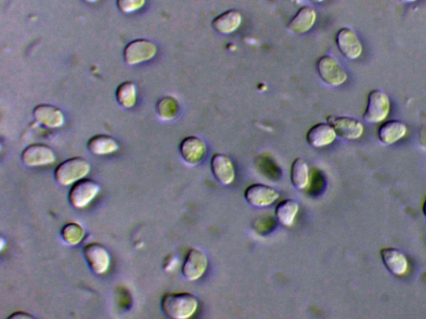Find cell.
I'll return each instance as SVG.
<instances>
[{
    "label": "cell",
    "instance_id": "1",
    "mask_svg": "<svg viewBox=\"0 0 426 319\" xmlns=\"http://www.w3.org/2000/svg\"><path fill=\"white\" fill-rule=\"evenodd\" d=\"M163 311L169 318L186 319L194 315L199 306V301L189 293H168L161 302Z\"/></svg>",
    "mask_w": 426,
    "mask_h": 319
},
{
    "label": "cell",
    "instance_id": "2",
    "mask_svg": "<svg viewBox=\"0 0 426 319\" xmlns=\"http://www.w3.org/2000/svg\"><path fill=\"white\" fill-rule=\"evenodd\" d=\"M90 164L84 157H76L59 164L54 171V178L62 185L75 184L89 174Z\"/></svg>",
    "mask_w": 426,
    "mask_h": 319
},
{
    "label": "cell",
    "instance_id": "3",
    "mask_svg": "<svg viewBox=\"0 0 426 319\" xmlns=\"http://www.w3.org/2000/svg\"><path fill=\"white\" fill-rule=\"evenodd\" d=\"M157 52L158 48L152 41L136 39L127 44L123 51V58L127 65H137L151 60Z\"/></svg>",
    "mask_w": 426,
    "mask_h": 319
},
{
    "label": "cell",
    "instance_id": "4",
    "mask_svg": "<svg viewBox=\"0 0 426 319\" xmlns=\"http://www.w3.org/2000/svg\"><path fill=\"white\" fill-rule=\"evenodd\" d=\"M100 188L98 182L82 178L73 185L68 193V200L73 207L84 208L99 194Z\"/></svg>",
    "mask_w": 426,
    "mask_h": 319
},
{
    "label": "cell",
    "instance_id": "5",
    "mask_svg": "<svg viewBox=\"0 0 426 319\" xmlns=\"http://www.w3.org/2000/svg\"><path fill=\"white\" fill-rule=\"evenodd\" d=\"M390 108V99L387 94L381 90H373L368 95L364 120L370 123L381 122L387 117Z\"/></svg>",
    "mask_w": 426,
    "mask_h": 319
},
{
    "label": "cell",
    "instance_id": "6",
    "mask_svg": "<svg viewBox=\"0 0 426 319\" xmlns=\"http://www.w3.org/2000/svg\"><path fill=\"white\" fill-rule=\"evenodd\" d=\"M318 70L320 79L329 86H337L347 80L346 72L332 56H324L320 58Z\"/></svg>",
    "mask_w": 426,
    "mask_h": 319
},
{
    "label": "cell",
    "instance_id": "7",
    "mask_svg": "<svg viewBox=\"0 0 426 319\" xmlns=\"http://www.w3.org/2000/svg\"><path fill=\"white\" fill-rule=\"evenodd\" d=\"M21 160L25 166L35 167L50 165L55 162L56 157L54 150L49 145L35 143L23 150Z\"/></svg>",
    "mask_w": 426,
    "mask_h": 319
},
{
    "label": "cell",
    "instance_id": "8",
    "mask_svg": "<svg viewBox=\"0 0 426 319\" xmlns=\"http://www.w3.org/2000/svg\"><path fill=\"white\" fill-rule=\"evenodd\" d=\"M327 122L335 130L337 135L343 139L356 140L363 134V123L355 118L331 116L327 117Z\"/></svg>",
    "mask_w": 426,
    "mask_h": 319
},
{
    "label": "cell",
    "instance_id": "9",
    "mask_svg": "<svg viewBox=\"0 0 426 319\" xmlns=\"http://www.w3.org/2000/svg\"><path fill=\"white\" fill-rule=\"evenodd\" d=\"M207 267L208 258L206 254L200 249H191L182 264V275L187 280L195 281L203 275Z\"/></svg>",
    "mask_w": 426,
    "mask_h": 319
},
{
    "label": "cell",
    "instance_id": "10",
    "mask_svg": "<svg viewBox=\"0 0 426 319\" xmlns=\"http://www.w3.org/2000/svg\"><path fill=\"white\" fill-rule=\"evenodd\" d=\"M84 254L91 271L96 275H104L108 270L110 256L103 245L96 242L89 244L85 246Z\"/></svg>",
    "mask_w": 426,
    "mask_h": 319
},
{
    "label": "cell",
    "instance_id": "11",
    "mask_svg": "<svg viewBox=\"0 0 426 319\" xmlns=\"http://www.w3.org/2000/svg\"><path fill=\"white\" fill-rule=\"evenodd\" d=\"M33 116L37 122L49 129L61 127L65 122L63 112L54 105L40 104L33 110Z\"/></svg>",
    "mask_w": 426,
    "mask_h": 319
},
{
    "label": "cell",
    "instance_id": "12",
    "mask_svg": "<svg viewBox=\"0 0 426 319\" xmlns=\"http://www.w3.org/2000/svg\"><path fill=\"white\" fill-rule=\"evenodd\" d=\"M244 197L251 206L267 207L276 202L279 198V193L271 186L254 184L246 188Z\"/></svg>",
    "mask_w": 426,
    "mask_h": 319
},
{
    "label": "cell",
    "instance_id": "13",
    "mask_svg": "<svg viewBox=\"0 0 426 319\" xmlns=\"http://www.w3.org/2000/svg\"><path fill=\"white\" fill-rule=\"evenodd\" d=\"M181 156L189 165H198L207 154V147L203 140L198 136H187L180 144Z\"/></svg>",
    "mask_w": 426,
    "mask_h": 319
},
{
    "label": "cell",
    "instance_id": "14",
    "mask_svg": "<svg viewBox=\"0 0 426 319\" xmlns=\"http://www.w3.org/2000/svg\"><path fill=\"white\" fill-rule=\"evenodd\" d=\"M337 44L343 56L351 60L359 58L363 53V45L355 32L351 29L344 28L338 32Z\"/></svg>",
    "mask_w": 426,
    "mask_h": 319
},
{
    "label": "cell",
    "instance_id": "15",
    "mask_svg": "<svg viewBox=\"0 0 426 319\" xmlns=\"http://www.w3.org/2000/svg\"><path fill=\"white\" fill-rule=\"evenodd\" d=\"M211 169L220 184L230 185L235 178L234 167L226 155L215 154L211 161Z\"/></svg>",
    "mask_w": 426,
    "mask_h": 319
},
{
    "label": "cell",
    "instance_id": "16",
    "mask_svg": "<svg viewBox=\"0 0 426 319\" xmlns=\"http://www.w3.org/2000/svg\"><path fill=\"white\" fill-rule=\"evenodd\" d=\"M381 256L384 266L393 275H403L408 270V261L399 249L384 248L381 250Z\"/></svg>",
    "mask_w": 426,
    "mask_h": 319
},
{
    "label": "cell",
    "instance_id": "17",
    "mask_svg": "<svg viewBox=\"0 0 426 319\" xmlns=\"http://www.w3.org/2000/svg\"><path fill=\"white\" fill-rule=\"evenodd\" d=\"M337 138V134L329 123H319L311 127L306 135V140L313 148L326 147L333 143Z\"/></svg>",
    "mask_w": 426,
    "mask_h": 319
},
{
    "label": "cell",
    "instance_id": "18",
    "mask_svg": "<svg viewBox=\"0 0 426 319\" xmlns=\"http://www.w3.org/2000/svg\"><path fill=\"white\" fill-rule=\"evenodd\" d=\"M242 21V16L239 11L232 10L222 13L212 22L215 31L222 34H229L239 28Z\"/></svg>",
    "mask_w": 426,
    "mask_h": 319
},
{
    "label": "cell",
    "instance_id": "19",
    "mask_svg": "<svg viewBox=\"0 0 426 319\" xmlns=\"http://www.w3.org/2000/svg\"><path fill=\"white\" fill-rule=\"evenodd\" d=\"M317 20V13L310 7L301 8L288 25V30L296 34H305L313 28Z\"/></svg>",
    "mask_w": 426,
    "mask_h": 319
},
{
    "label": "cell",
    "instance_id": "20",
    "mask_svg": "<svg viewBox=\"0 0 426 319\" xmlns=\"http://www.w3.org/2000/svg\"><path fill=\"white\" fill-rule=\"evenodd\" d=\"M406 126L400 121H388L380 127L378 136L384 145H391L404 138L406 134Z\"/></svg>",
    "mask_w": 426,
    "mask_h": 319
},
{
    "label": "cell",
    "instance_id": "21",
    "mask_svg": "<svg viewBox=\"0 0 426 319\" xmlns=\"http://www.w3.org/2000/svg\"><path fill=\"white\" fill-rule=\"evenodd\" d=\"M87 147L90 152L97 156H105L117 152L119 144L113 136L100 134L91 138L87 143Z\"/></svg>",
    "mask_w": 426,
    "mask_h": 319
},
{
    "label": "cell",
    "instance_id": "22",
    "mask_svg": "<svg viewBox=\"0 0 426 319\" xmlns=\"http://www.w3.org/2000/svg\"><path fill=\"white\" fill-rule=\"evenodd\" d=\"M291 180L297 189H305L309 183V168L304 160L297 158L293 162L291 169Z\"/></svg>",
    "mask_w": 426,
    "mask_h": 319
},
{
    "label": "cell",
    "instance_id": "23",
    "mask_svg": "<svg viewBox=\"0 0 426 319\" xmlns=\"http://www.w3.org/2000/svg\"><path fill=\"white\" fill-rule=\"evenodd\" d=\"M299 206L295 200H285L279 203L276 208V216L282 225L290 227L294 223Z\"/></svg>",
    "mask_w": 426,
    "mask_h": 319
},
{
    "label": "cell",
    "instance_id": "24",
    "mask_svg": "<svg viewBox=\"0 0 426 319\" xmlns=\"http://www.w3.org/2000/svg\"><path fill=\"white\" fill-rule=\"evenodd\" d=\"M116 99L119 105L125 108L134 107L137 102V86L132 82H125L118 86Z\"/></svg>",
    "mask_w": 426,
    "mask_h": 319
},
{
    "label": "cell",
    "instance_id": "25",
    "mask_svg": "<svg viewBox=\"0 0 426 319\" xmlns=\"http://www.w3.org/2000/svg\"><path fill=\"white\" fill-rule=\"evenodd\" d=\"M180 104L173 97L160 99L157 104V112L160 119L171 121L177 115Z\"/></svg>",
    "mask_w": 426,
    "mask_h": 319
},
{
    "label": "cell",
    "instance_id": "26",
    "mask_svg": "<svg viewBox=\"0 0 426 319\" xmlns=\"http://www.w3.org/2000/svg\"><path fill=\"white\" fill-rule=\"evenodd\" d=\"M64 242L70 245H79L85 236L84 228L76 222L68 223L61 230Z\"/></svg>",
    "mask_w": 426,
    "mask_h": 319
},
{
    "label": "cell",
    "instance_id": "27",
    "mask_svg": "<svg viewBox=\"0 0 426 319\" xmlns=\"http://www.w3.org/2000/svg\"><path fill=\"white\" fill-rule=\"evenodd\" d=\"M146 0H117V6L123 13H132L141 10L145 6Z\"/></svg>",
    "mask_w": 426,
    "mask_h": 319
},
{
    "label": "cell",
    "instance_id": "28",
    "mask_svg": "<svg viewBox=\"0 0 426 319\" xmlns=\"http://www.w3.org/2000/svg\"><path fill=\"white\" fill-rule=\"evenodd\" d=\"M11 318H34V316L25 312H15L8 317V319Z\"/></svg>",
    "mask_w": 426,
    "mask_h": 319
},
{
    "label": "cell",
    "instance_id": "29",
    "mask_svg": "<svg viewBox=\"0 0 426 319\" xmlns=\"http://www.w3.org/2000/svg\"><path fill=\"white\" fill-rule=\"evenodd\" d=\"M402 3H413L415 2L416 0H400Z\"/></svg>",
    "mask_w": 426,
    "mask_h": 319
},
{
    "label": "cell",
    "instance_id": "30",
    "mask_svg": "<svg viewBox=\"0 0 426 319\" xmlns=\"http://www.w3.org/2000/svg\"><path fill=\"white\" fill-rule=\"evenodd\" d=\"M87 3L94 4L98 1V0H84Z\"/></svg>",
    "mask_w": 426,
    "mask_h": 319
},
{
    "label": "cell",
    "instance_id": "31",
    "mask_svg": "<svg viewBox=\"0 0 426 319\" xmlns=\"http://www.w3.org/2000/svg\"><path fill=\"white\" fill-rule=\"evenodd\" d=\"M308 1L313 2V3H320L324 1V0H308Z\"/></svg>",
    "mask_w": 426,
    "mask_h": 319
},
{
    "label": "cell",
    "instance_id": "32",
    "mask_svg": "<svg viewBox=\"0 0 426 319\" xmlns=\"http://www.w3.org/2000/svg\"><path fill=\"white\" fill-rule=\"evenodd\" d=\"M423 212L425 214V216H426V200L423 206Z\"/></svg>",
    "mask_w": 426,
    "mask_h": 319
}]
</instances>
